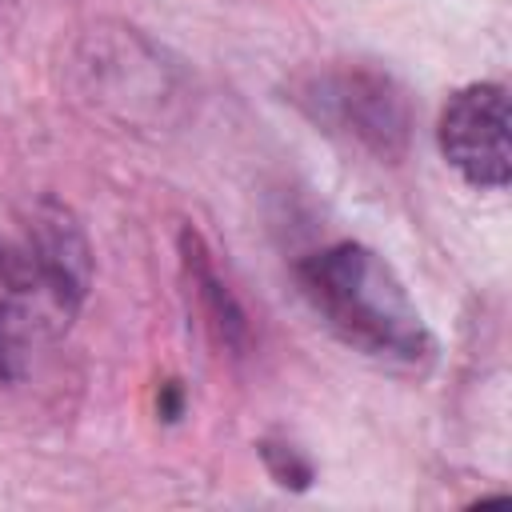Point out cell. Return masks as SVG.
I'll return each instance as SVG.
<instances>
[{"label":"cell","instance_id":"8992f818","mask_svg":"<svg viewBox=\"0 0 512 512\" xmlns=\"http://www.w3.org/2000/svg\"><path fill=\"white\" fill-rule=\"evenodd\" d=\"M260 456H264L268 472L276 476V484H284V488H288V484H292V488H308V480H312V464L300 456V448L264 440V444H260Z\"/></svg>","mask_w":512,"mask_h":512},{"label":"cell","instance_id":"6da1fadb","mask_svg":"<svg viewBox=\"0 0 512 512\" xmlns=\"http://www.w3.org/2000/svg\"><path fill=\"white\" fill-rule=\"evenodd\" d=\"M296 280L320 324L352 352L400 368H416L432 356V332L416 300L368 244H328L300 260Z\"/></svg>","mask_w":512,"mask_h":512},{"label":"cell","instance_id":"5b68a950","mask_svg":"<svg viewBox=\"0 0 512 512\" xmlns=\"http://www.w3.org/2000/svg\"><path fill=\"white\" fill-rule=\"evenodd\" d=\"M180 256H184V272H188V284H192L204 324L216 332V340L224 348H232L240 356L248 348V320H244V308L236 304V296L228 292V284L220 280L200 232H192V228L180 232Z\"/></svg>","mask_w":512,"mask_h":512},{"label":"cell","instance_id":"277c9868","mask_svg":"<svg viewBox=\"0 0 512 512\" xmlns=\"http://www.w3.org/2000/svg\"><path fill=\"white\" fill-rule=\"evenodd\" d=\"M76 64L84 72V92L120 120H152L172 96V76L160 64V52L132 28H120L112 36L92 32Z\"/></svg>","mask_w":512,"mask_h":512},{"label":"cell","instance_id":"7a4b0ae2","mask_svg":"<svg viewBox=\"0 0 512 512\" xmlns=\"http://www.w3.org/2000/svg\"><path fill=\"white\" fill-rule=\"evenodd\" d=\"M324 132H336L380 160H396L412 136L404 88L376 68H328L304 76L292 96Z\"/></svg>","mask_w":512,"mask_h":512},{"label":"cell","instance_id":"3957f363","mask_svg":"<svg viewBox=\"0 0 512 512\" xmlns=\"http://www.w3.org/2000/svg\"><path fill=\"white\" fill-rule=\"evenodd\" d=\"M444 160L472 188H508L512 144H508V88L480 80L448 96L436 128Z\"/></svg>","mask_w":512,"mask_h":512}]
</instances>
